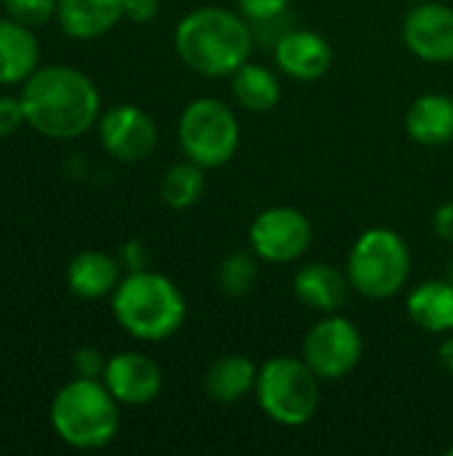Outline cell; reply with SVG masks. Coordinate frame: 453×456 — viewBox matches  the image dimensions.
Returning a JSON list of instances; mask_svg holds the SVG:
<instances>
[{
	"mask_svg": "<svg viewBox=\"0 0 453 456\" xmlns=\"http://www.w3.org/2000/svg\"><path fill=\"white\" fill-rule=\"evenodd\" d=\"M254 29L240 11L200 5L174 29L176 56L200 77H230L254 51Z\"/></svg>",
	"mask_w": 453,
	"mask_h": 456,
	"instance_id": "7a4b0ae2",
	"label": "cell"
},
{
	"mask_svg": "<svg viewBox=\"0 0 453 456\" xmlns=\"http://www.w3.org/2000/svg\"><path fill=\"white\" fill-rule=\"evenodd\" d=\"M433 232H435L441 240L453 243V200L443 203V206L435 211V216H433Z\"/></svg>",
	"mask_w": 453,
	"mask_h": 456,
	"instance_id": "f546056e",
	"label": "cell"
},
{
	"mask_svg": "<svg viewBox=\"0 0 453 456\" xmlns=\"http://www.w3.org/2000/svg\"><path fill=\"white\" fill-rule=\"evenodd\" d=\"M21 126H27L21 99L19 96H0V139L13 136Z\"/></svg>",
	"mask_w": 453,
	"mask_h": 456,
	"instance_id": "4316f807",
	"label": "cell"
},
{
	"mask_svg": "<svg viewBox=\"0 0 453 456\" xmlns=\"http://www.w3.org/2000/svg\"><path fill=\"white\" fill-rule=\"evenodd\" d=\"M72 369H75V377L101 379V374L107 369V358H101V353L96 347H80L72 355Z\"/></svg>",
	"mask_w": 453,
	"mask_h": 456,
	"instance_id": "484cf974",
	"label": "cell"
},
{
	"mask_svg": "<svg viewBox=\"0 0 453 456\" xmlns=\"http://www.w3.org/2000/svg\"><path fill=\"white\" fill-rule=\"evenodd\" d=\"M344 273L352 291L366 299H392L411 278L409 243L390 227H368L347 254Z\"/></svg>",
	"mask_w": 453,
	"mask_h": 456,
	"instance_id": "5b68a950",
	"label": "cell"
},
{
	"mask_svg": "<svg viewBox=\"0 0 453 456\" xmlns=\"http://www.w3.org/2000/svg\"><path fill=\"white\" fill-rule=\"evenodd\" d=\"M101 382L120 406H147L163 390V371L144 353H117L107 358Z\"/></svg>",
	"mask_w": 453,
	"mask_h": 456,
	"instance_id": "7c38bea8",
	"label": "cell"
},
{
	"mask_svg": "<svg viewBox=\"0 0 453 456\" xmlns=\"http://www.w3.org/2000/svg\"><path fill=\"white\" fill-rule=\"evenodd\" d=\"M406 131L422 147H443L453 142V99L449 94H422L406 112Z\"/></svg>",
	"mask_w": 453,
	"mask_h": 456,
	"instance_id": "ac0fdd59",
	"label": "cell"
},
{
	"mask_svg": "<svg viewBox=\"0 0 453 456\" xmlns=\"http://www.w3.org/2000/svg\"><path fill=\"white\" fill-rule=\"evenodd\" d=\"M256 377L259 366L248 355H222L208 366L203 377V390L208 401L227 406L254 393Z\"/></svg>",
	"mask_w": 453,
	"mask_h": 456,
	"instance_id": "d6986e66",
	"label": "cell"
},
{
	"mask_svg": "<svg viewBox=\"0 0 453 456\" xmlns=\"http://www.w3.org/2000/svg\"><path fill=\"white\" fill-rule=\"evenodd\" d=\"M302 358L323 382L344 379L363 358V334L350 318L328 313L304 334Z\"/></svg>",
	"mask_w": 453,
	"mask_h": 456,
	"instance_id": "ba28073f",
	"label": "cell"
},
{
	"mask_svg": "<svg viewBox=\"0 0 453 456\" xmlns=\"http://www.w3.org/2000/svg\"><path fill=\"white\" fill-rule=\"evenodd\" d=\"M272 56L278 69L291 77V80H302V83H312L320 80L331 61H334V51L328 45V40L312 29H302V27H291L286 29L278 43L272 45Z\"/></svg>",
	"mask_w": 453,
	"mask_h": 456,
	"instance_id": "4fadbf2b",
	"label": "cell"
},
{
	"mask_svg": "<svg viewBox=\"0 0 453 456\" xmlns=\"http://www.w3.org/2000/svg\"><path fill=\"white\" fill-rule=\"evenodd\" d=\"M406 313L427 334L453 331V286L451 281H425L411 289Z\"/></svg>",
	"mask_w": 453,
	"mask_h": 456,
	"instance_id": "ffe728a7",
	"label": "cell"
},
{
	"mask_svg": "<svg viewBox=\"0 0 453 456\" xmlns=\"http://www.w3.org/2000/svg\"><path fill=\"white\" fill-rule=\"evenodd\" d=\"M449 281H451V286H453V265H451V273H449Z\"/></svg>",
	"mask_w": 453,
	"mask_h": 456,
	"instance_id": "1f68e13d",
	"label": "cell"
},
{
	"mask_svg": "<svg viewBox=\"0 0 453 456\" xmlns=\"http://www.w3.org/2000/svg\"><path fill=\"white\" fill-rule=\"evenodd\" d=\"M320 377L304 363V358L278 355L259 366L256 403L264 417L280 428L307 425L320 406Z\"/></svg>",
	"mask_w": 453,
	"mask_h": 456,
	"instance_id": "8992f818",
	"label": "cell"
},
{
	"mask_svg": "<svg viewBox=\"0 0 453 456\" xmlns=\"http://www.w3.org/2000/svg\"><path fill=\"white\" fill-rule=\"evenodd\" d=\"M403 43L427 64L453 61V8L438 0H419L403 19Z\"/></svg>",
	"mask_w": 453,
	"mask_h": 456,
	"instance_id": "8fae6325",
	"label": "cell"
},
{
	"mask_svg": "<svg viewBox=\"0 0 453 456\" xmlns=\"http://www.w3.org/2000/svg\"><path fill=\"white\" fill-rule=\"evenodd\" d=\"M0 5L8 19H16L35 29L56 16L59 0H0Z\"/></svg>",
	"mask_w": 453,
	"mask_h": 456,
	"instance_id": "cb8c5ba5",
	"label": "cell"
},
{
	"mask_svg": "<svg viewBox=\"0 0 453 456\" xmlns=\"http://www.w3.org/2000/svg\"><path fill=\"white\" fill-rule=\"evenodd\" d=\"M125 19V0H59L56 21L67 37L96 40Z\"/></svg>",
	"mask_w": 453,
	"mask_h": 456,
	"instance_id": "9a60e30c",
	"label": "cell"
},
{
	"mask_svg": "<svg viewBox=\"0 0 453 456\" xmlns=\"http://www.w3.org/2000/svg\"><path fill=\"white\" fill-rule=\"evenodd\" d=\"M259 256L248 248V251H232L222 259L219 265V273H216V281H219V289L238 299V297H246L256 281H259Z\"/></svg>",
	"mask_w": 453,
	"mask_h": 456,
	"instance_id": "603a6c76",
	"label": "cell"
},
{
	"mask_svg": "<svg viewBox=\"0 0 453 456\" xmlns=\"http://www.w3.org/2000/svg\"><path fill=\"white\" fill-rule=\"evenodd\" d=\"M230 91L246 112H270L280 102V77L264 64L246 61L230 75Z\"/></svg>",
	"mask_w": 453,
	"mask_h": 456,
	"instance_id": "44dd1931",
	"label": "cell"
},
{
	"mask_svg": "<svg viewBox=\"0 0 453 456\" xmlns=\"http://www.w3.org/2000/svg\"><path fill=\"white\" fill-rule=\"evenodd\" d=\"M312 243L310 219L291 206H272L254 216L248 227L251 251L270 265H291L307 254Z\"/></svg>",
	"mask_w": 453,
	"mask_h": 456,
	"instance_id": "9c48e42d",
	"label": "cell"
},
{
	"mask_svg": "<svg viewBox=\"0 0 453 456\" xmlns=\"http://www.w3.org/2000/svg\"><path fill=\"white\" fill-rule=\"evenodd\" d=\"M40 67V43L32 27L0 19V86H19Z\"/></svg>",
	"mask_w": 453,
	"mask_h": 456,
	"instance_id": "e0dca14e",
	"label": "cell"
},
{
	"mask_svg": "<svg viewBox=\"0 0 453 456\" xmlns=\"http://www.w3.org/2000/svg\"><path fill=\"white\" fill-rule=\"evenodd\" d=\"M179 147L187 160L203 168L227 166L240 147L238 115L222 99H192L179 118Z\"/></svg>",
	"mask_w": 453,
	"mask_h": 456,
	"instance_id": "52a82bcc",
	"label": "cell"
},
{
	"mask_svg": "<svg viewBox=\"0 0 453 456\" xmlns=\"http://www.w3.org/2000/svg\"><path fill=\"white\" fill-rule=\"evenodd\" d=\"M446 454H449V456H453V446H451V449H449V452H446Z\"/></svg>",
	"mask_w": 453,
	"mask_h": 456,
	"instance_id": "d6a6232c",
	"label": "cell"
},
{
	"mask_svg": "<svg viewBox=\"0 0 453 456\" xmlns=\"http://www.w3.org/2000/svg\"><path fill=\"white\" fill-rule=\"evenodd\" d=\"M96 128L104 152L120 163H142L158 147V126L136 104L109 107L107 112H101Z\"/></svg>",
	"mask_w": 453,
	"mask_h": 456,
	"instance_id": "30bf717a",
	"label": "cell"
},
{
	"mask_svg": "<svg viewBox=\"0 0 453 456\" xmlns=\"http://www.w3.org/2000/svg\"><path fill=\"white\" fill-rule=\"evenodd\" d=\"M147 262H150V248L142 240H125L123 243V248H120V265L128 273L147 270Z\"/></svg>",
	"mask_w": 453,
	"mask_h": 456,
	"instance_id": "83f0119b",
	"label": "cell"
},
{
	"mask_svg": "<svg viewBox=\"0 0 453 456\" xmlns=\"http://www.w3.org/2000/svg\"><path fill=\"white\" fill-rule=\"evenodd\" d=\"M206 192V168L184 160V163H174L160 182V198L168 208L174 211H187L192 208Z\"/></svg>",
	"mask_w": 453,
	"mask_h": 456,
	"instance_id": "7402d4cb",
	"label": "cell"
},
{
	"mask_svg": "<svg viewBox=\"0 0 453 456\" xmlns=\"http://www.w3.org/2000/svg\"><path fill=\"white\" fill-rule=\"evenodd\" d=\"M160 3L158 0H125V19L133 24H147L158 19Z\"/></svg>",
	"mask_w": 453,
	"mask_h": 456,
	"instance_id": "f1b7e54d",
	"label": "cell"
},
{
	"mask_svg": "<svg viewBox=\"0 0 453 456\" xmlns=\"http://www.w3.org/2000/svg\"><path fill=\"white\" fill-rule=\"evenodd\" d=\"M48 419L56 438L69 449L99 452L120 430V403L101 379L75 377L53 395Z\"/></svg>",
	"mask_w": 453,
	"mask_h": 456,
	"instance_id": "277c9868",
	"label": "cell"
},
{
	"mask_svg": "<svg viewBox=\"0 0 453 456\" xmlns=\"http://www.w3.org/2000/svg\"><path fill=\"white\" fill-rule=\"evenodd\" d=\"M438 355H441L443 369H446V371L453 377V331H451V337L441 345V353H438Z\"/></svg>",
	"mask_w": 453,
	"mask_h": 456,
	"instance_id": "4dcf8cb0",
	"label": "cell"
},
{
	"mask_svg": "<svg viewBox=\"0 0 453 456\" xmlns=\"http://www.w3.org/2000/svg\"><path fill=\"white\" fill-rule=\"evenodd\" d=\"M350 291L352 286L347 273L331 262H310L299 267L294 275V297L320 315L339 313Z\"/></svg>",
	"mask_w": 453,
	"mask_h": 456,
	"instance_id": "5bb4252c",
	"label": "cell"
},
{
	"mask_svg": "<svg viewBox=\"0 0 453 456\" xmlns=\"http://www.w3.org/2000/svg\"><path fill=\"white\" fill-rule=\"evenodd\" d=\"M120 259L104 254V251H80L69 259L67 265V289L77 299H104L112 297V291L120 283Z\"/></svg>",
	"mask_w": 453,
	"mask_h": 456,
	"instance_id": "2e32d148",
	"label": "cell"
},
{
	"mask_svg": "<svg viewBox=\"0 0 453 456\" xmlns=\"http://www.w3.org/2000/svg\"><path fill=\"white\" fill-rule=\"evenodd\" d=\"M291 0H238V11L248 24H267L283 19Z\"/></svg>",
	"mask_w": 453,
	"mask_h": 456,
	"instance_id": "d4e9b609",
	"label": "cell"
},
{
	"mask_svg": "<svg viewBox=\"0 0 453 456\" xmlns=\"http://www.w3.org/2000/svg\"><path fill=\"white\" fill-rule=\"evenodd\" d=\"M21 107L27 126L45 139H77L101 118V94L77 67H37L21 83Z\"/></svg>",
	"mask_w": 453,
	"mask_h": 456,
	"instance_id": "6da1fadb",
	"label": "cell"
},
{
	"mask_svg": "<svg viewBox=\"0 0 453 456\" xmlns=\"http://www.w3.org/2000/svg\"><path fill=\"white\" fill-rule=\"evenodd\" d=\"M112 315L128 337L139 342H166L184 326L187 302L168 275L147 267L120 278L112 291Z\"/></svg>",
	"mask_w": 453,
	"mask_h": 456,
	"instance_id": "3957f363",
	"label": "cell"
}]
</instances>
